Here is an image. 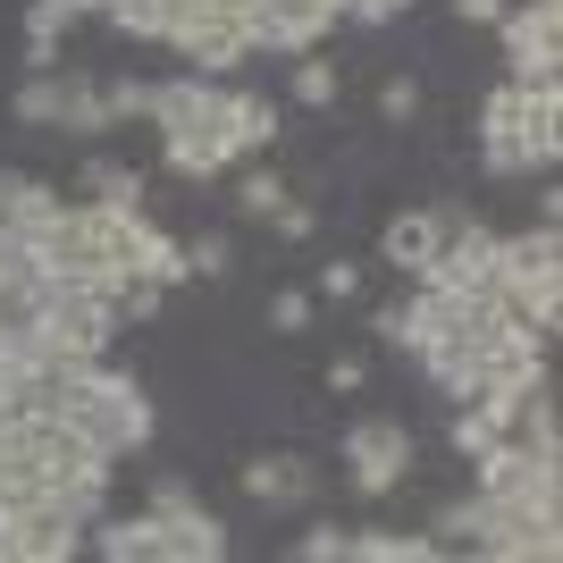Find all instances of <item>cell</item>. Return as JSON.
Returning <instances> with one entry per match:
<instances>
[{
	"instance_id": "24",
	"label": "cell",
	"mask_w": 563,
	"mask_h": 563,
	"mask_svg": "<svg viewBox=\"0 0 563 563\" xmlns=\"http://www.w3.org/2000/svg\"><path fill=\"white\" fill-rule=\"evenodd\" d=\"M286 194H295V186H286L278 168H244V177H235V211H244V219H269Z\"/></svg>"
},
{
	"instance_id": "2",
	"label": "cell",
	"mask_w": 563,
	"mask_h": 563,
	"mask_svg": "<svg viewBox=\"0 0 563 563\" xmlns=\"http://www.w3.org/2000/svg\"><path fill=\"white\" fill-rule=\"evenodd\" d=\"M43 404L93 454H110V463H126V454L152 446V396H143L126 371H110V353H101V362H76V371H59V378H43Z\"/></svg>"
},
{
	"instance_id": "11",
	"label": "cell",
	"mask_w": 563,
	"mask_h": 563,
	"mask_svg": "<svg viewBox=\"0 0 563 563\" xmlns=\"http://www.w3.org/2000/svg\"><path fill=\"white\" fill-rule=\"evenodd\" d=\"M421 286H438V295H496V228H479V219L446 228V244L421 269Z\"/></svg>"
},
{
	"instance_id": "20",
	"label": "cell",
	"mask_w": 563,
	"mask_h": 563,
	"mask_svg": "<svg viewBox=\"0 0 563 563\" xmlns=\"http://www.w3.org/2000/svg\"><path fill=\"white\" fill-rule=\"evenodd\" d=\"M135 278H152V286H186V244H177L168 228H152V219L135 228Z\"/></svg>"
},
{
	"instance_id": "32",
	"label": "cell",
	"mask_w": 563,
	"mask_h": 563,
	"mask_svg": "<svg viewBox=\"0 0 563 563\" xmlns=\"http://www.w3.org/2000/svg\"><path fill=\"white\" fill-rule=\"evenodd\" d=\"M269 228H278V244H303V235L320 228V211H311V202H295V194H286L278 211H269Z\"/></svg>"
},
{
	"instance_id": "29",
	"label": "cell",
	"mask_w": 563,
	"mask_h": 563,
	"mask_svg": "<svg viewBox=\"0 0 563 563\" xmlns=\"http://www.w3.org/2000/svg\"><path fill=\"white\" fill-rule=\"evenodd\" d=\"M295 555L303 563H345V521H311L303 539H295Z\"/></svg>"
},
{
	"instance_id": "18",
	"label": "cell",
	"mask_w": 563,
	"mask_h": 563,
	"mask_svg": "<svg viewBox=\"0 0 563 563\" xmlns=\"http://www.w3.org/2000/svg\"><path fill=\"white\" fill-rule=\"evenodd\" d=\"M59 211V186L25 177V168H0V228H43Z\"/></svg>"
},
{
	"instance_id": "27",
	"label": "cell",
	"mask_w": 563,
	"mask_h": 563,
	"mask_svg": "<svg viewBox=\"0 0 563 563\" xmlns=\"http://www.w3.org/2000/svg\"><path fill=\"white\" fill-rule=\"evenodd\" d=\"M228 269H235L228 235H194V244H186V278H228Z\"/></svg>"
},
{
	"instance_id": "31",
	"label": "cell",
	"mask_w": 563,
	"mask_h": 563,
	"mask_svg": "<svg viewBox=\"0 0 563 563\" xmlns=\"http://www.w3.org/2000/svg\"><path fill=\"white\" fill-rule=\"evenodd\" d=\"M311 295H320V303H353V295H362V269H353V261H320V286H311Z\"/></svg>"
},
{
	"instance_id": "26",
	"label": "cell",
	"mask_w": 563,
	"mask_h": 563,
	"mask_svg": "<svg viewBox=\"0 0 563 563\" xmlns=\"http://www.w3.org/2000/svg\"><path fill=\"white\" fill-rule=\"evenodd\" d=\"M311 311H320V295H311V286H278V295H269V329H278V336H303Z\"/></svg>"
},
{
	"instance_id": "17",
	"label": "cell",
	"mask_w": 563,
	"mask_h": 563,
	"mask_svg": "<svg viewBox=\"0 0 563 563\" xmlns=\"http://www.w3.org/2000/svg\"><path fill=\"white\" fill-rule=\"evenodd\" d=\"M118 118H110V93H101V76H68V93H59V126L51 135H76V143H101Z\"/></svg>"
},
{
	"instance_id": "6",
	"label": "cell",
	"mask_w": 563,
	"mask_h": 563,
	"mask_svg": "<svg viewBox=\"0 0 563 563\" xmlns=\"http://www.w3.org/2000/svg\"><path fill=\"white\" fill-rule=\"evenodd\" d=\"M168 51H177L194 76H235L261 51V0H177Z\"/></svg>"
},
{
	"instance_id": "35",
	"label": "cell",
	"mask_w": 563,
	"mask_h": 563,
	"mask_svg": "<svg viewBox=\"0 0 563 563\" xmlns=\"http://www.w3.org/2000/svg\"><path fill=\"white\" fill-rule=\"evenodd\" d=\"M454 18H463V25H496V18H505V0H454Z\"/></svg>"
},
{
	"instance_id": "34",
	"label": "cell",
	"mask_w": 563,
	"mask_h": 563,
	"mask_svg": "<svg viewBox=\"0 0 563 563\" xmlns=\"http://www.w3.org/2000/svg\"><path fill=\"white\" fill-rule=\"evenodd\" d=\"M362 378H371V371H362V353H336V362H329V387H336V396H353Z\"/></svg>"
},
{
	"instance_id": "33",
	"label": "cell",
	"mask_w": 563,
	"mask_h": 563,
	"mask_svg": "<svg viewBox=\"0 0 563 563\" xmlns=\"http://www.w3.org/2000/svg\"><path fill=\"white\" fill-rule=\"evenodd\" d=\"M404 9H412V0H345L353 25H387V18H404Z\"/></svg>"
},
{
	"instance_id": "5",
	"label": "cell",
	"mask_w": 563,
	"mask_h": 563,
	"mask_svg": "<svg viewBox=\"0 0 563 563\" xmlns=\"http://www.w3.org/2000/svg\"><path fill=\"white\" fill-rule=\"evenodd\" d=\"M496 303L530 320L539 336H555L563 320V228L539 219L530 235H496Z\"/></svg>"
},
{
	"instance_id": "12",
	"label": "cell",
	"mask_w": 563,
	"mask_h": 563,
	"mask_svg": "<svg viewBox=\"0 0 563 563\" xmlns=\"http://www.w3.org/2000/svg\"><path fill=\"white\" fill-rule=\"evenodd\" d=\"M345 18L336 0H261V51H320L329 43V25Z\"/></svg>"
},
{
	"instance_id": "28",
	"label": "cell",
	"mask_w": 563,
	"mask_h": 563,
	"mask_svg": "<svg viewBox=\"0 0 563 563\" xmlns=\"http://www.w3.org/2000/svg\"><path fill=\"white\" fill-rule=\"evenodd\" d=\"M378 118H387V126H412V118H421V85H412V76H387V85H378Z\"/></svg>"
},
{
	"instance_id": "16",
	"label": "cell",
	"mask_w": 563,
	"mask_h": 563,
	"mask_svg": "<svg viewBox=\"0 0 563 563\" xmlns=\"http://www.w3.org/2000/svg\"><path fill=\"white\" fill-rule=\"evenodd\" d=\"M345 555L353 563H438L446 539L438 530H345Z\"/></svg>"
},
{
	"instance_id": "9",
	"label": "cell",
	"mask_w": 563,
	"mask_h": 563,
	"mask_svg": "<svg viewBox=\"0 0 563 563\" xmlns=\"http://www.w3.org/2000/svg\"><path fill=\"white\" fill-rule=\"evenodd\" d=\"M496 34H505V68L521 85H539V76L563 68V0H505Z\"/></svg>"
},
{
	"instance_id": "19",
	"label": "cell",
	"mask_w": 563,
	"mask_h": 563,
	"mask_svg": "<svg viewBox=\"0 0 563 563\" xmlns=\"http://www.w3.org/2000/svg\"><path fill=\"white\" fill-rule=\"evenodd\" d=\"M59 93H68V68H25V85L9 93L18 126H59Z\"/></svg>"
},
{
	"instance_id": "14",
	"label": "cell",
	"mask_w": 563,
	"mask_h": 563,
	"mask_svg": "<svg viewBox=\"0 0 563 563\" xmlns=\"http://www.w3.org/2000/svg\"><path fill=\"white\" fill-rule=\"evenodd\" d=\"M446 228H454L446 211H396L387 228H378V261L404 269V278H421L429 261H438V244H446Z\"/></svg>"
},
{
	"instance_id": "10",
	"label": "cell",
	"mask_w": 563,
	"mask_h": 563,
	"mask_svg": "<svg viewBox=\"0 0 563 563\" xmlns=\"http://www.w3.org/2000/svg\"><path fill=\"white\" fill-rule=\"evenodd\" d=\"M471 479L479 496H514V505H563V463L555 454H530L521 438H496L488 454H471Z\"/></svg>"
},
{
	"instance_id": "7",
	"label": "cell",
	"mask_w": 563,
	"mask_h": 563,
	"mask_svg": "<svg viewBox=\"0 0 563 563\" xmlns=\"http://www.w3.org/2000/svg\"><path fill=\"white\" fill-rule=\"evenodd\" d=\"M93 514H76L68 496H0V563H68L85 555Z\"/></svg>"
},
{
	"instance_id": "8",
	"label": "cell",
	"mask_w": 563,
	"mask_h": 563,
	"mask_svg": "<svg viewBox=\"0 0 563 563\" xmlns=\"http://www.w3.org/2000/svg\"><path fill=\"white\" fill-rule=\"evenodd\" d=\"M336 463H345L353 496H396L404 471H412V429L387 421V412H362V421L336 438Z\"/></svg>"
},
{
	"instance_id": "4",
	"label": "cell",
	"mask_w": 563,
	"mask_h": 563,
	"mask_svg": "<svg viewBox=\"0 0 563 563\" xmlns=\"http://www.w3.org/2000/svg\"><path fill=\"white\" fill-rule=\"evenodd\" d=\"M143 126L161 135V168H168V177H186V186L235 168V143H228V126H219V76H194V68L161 76Z\"/></svg>"
},
{
	"instance_id": "15",
	"label": "cell",
	"mask_w": 563,
	"mask_h": 563,
	"mask_svg": "<svg viewBox=\"0 0 563 563\" xmlns=\"http://www.w3.org/2000/svg\"><path fill=\"white\" fill-rule=\"evenodd\" d=\"M278 101L269 93H244V85H219V126H228V143H235V161H253V152H269L278 143Z\"/></svg>"
},
{
	"instance_id": "23",
	"label": "cell",
	"mask_w": 563,
	"mask_h": 563,
	"mask_svg": "<svg viewBox=\"0 0 563 563\" xmlns=\"http://www.w3.org/2000/svg\"><path fill=\"white\" fill-rule=\"evenodd\" d=\"M286 93L303 101V110H329V101L345 93V76H336V59H320V51H295V76H286Z\"/></svg>"
},
{
	"instance_id": "25",
	"label": "cell",
	"mask_w": 563,
	"mask_h": 563,
	"mask_svg": "<svg viewBox=\"0 0 563 563\" xmlns=\"http://www.w3.org/2000/svg\"><path fill=\"white\" fill-rule=\"evenodd\" d=\"M496 438H505V429H496L488 412H479V404H454V421H446V446L463 454V463H471V454H488Z\"/></svg>"
},
{
	"instance_id": "13",
	"label": "cell",
	"mask_w": 563,
	"mask_h": 563,
	"mask_svg": "<svg viewBox=\"0 0 563 563\" xmlns=\"http://www.w3.org/2000/svg\"><path fill=\"white\" fill-rule=\"evenodd\" d=\"M235 479H244V496H253V505L295 514V505H311V488H320V463H303V454H253Z\"/></svg>"
},
{
	"instance_id": "1",
	"label": "cell",
	"mask_w": 563,
	"mask_h": 563,
	"mask_svg": "<svg viewBox=\"0 0 563 563\" xmlns=\"http://www.w3.org/2000/svg\"><path fill=\"white\" fill-rule=\"evenodd\" d=\"M85 547L110 563H219L228 555V521L186 488V479H152V505L143 514H118L85 530Z\"/></svg>"
},
{
	"instance_id": "3",
	"label": "cell",
	"mask_w": 563,
	"mask_h": 563,
	"mask_svg": "<svg viewBox=\"0 0 563 563\" xmlns=\"http://www.w3.org/2000/svg\"><path fill=\"white\" fill-rule=\"evenodd\" d=\"M555 143H563V85L539 76V85H521L505 76L488 101H479V168L488 177H530V168H555Z\"/></svg>"
},
{
	"instance_id": "30",
	"label": "cell",
	"mask_w": 563,
	"mask_h": 563,
	"mask_svg": "<svg viewBox=\"0 0 563 563\" xmlns=\"http://www.w3.org/2000/svg\"><path fill=\"white\" fill-rule=\"evenodd\" d=\"M101 93H110V118H118V126H126V118H143V110H152V85H143V76H110Z\"/></svg>"
},
{
	"instance_id": "22",
	"label": "cell",
	"mask_w": 563,
	"mask_h": 563,
	"mask_svg": "<svg viewBox=\"0 0 563 563\" xmlns=\"http://www.w3.org/2000/svg\"><path fill=\"white\" fill-rule=\"evenodd\" d=\"M101 18H110L126 43H168V25H177V0H110Z\"/></svg>"
},
{
	"instance_id": "21",
	"label": "cell",
	"mask_w": 563,
	"mask_h": 563,
	"mask_svg": "<svg viewBox=\"0 0 563 563\" xmlns=\"http://www.w3.org/2000/svg\"><path fill=\"white\" fill-rule=\"evenodd\" d=\"M76 194H93V202H126V211H143V168H126V161H85L76 168Z\"/></svg>"
}]
</instances>
